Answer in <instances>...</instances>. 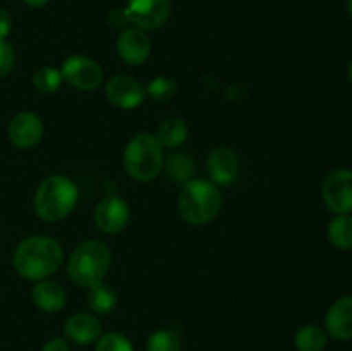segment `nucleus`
Segmentation results:
<instances>
[{
	"instance_id": "20e7f679",
	"label": "nucleus",
	"mask_w": 352,
	"mask_h": 351,
	"mask_svg": "<svg viewBox=\"0 0 352 351\" xmlns=\"http://www.w3.org/2000/svg\"><path fill=\"white\" fill-rule=\"evenodd\" d=\"M126 172L140 182H151L162 174L165 167L164 147L157 136L146 131L134 134L124 148Z\"/></svg>"
},
{
	"instance_id": "9d476101",
	"label": "nucleus",
	"mask_w": 352,
	"mask_h": 351,
	"mask_svg": "<svg viewBox=\"0 0 352 351\" xmlns=\"http://www.w3.org/2000/svg\"><path fill=\"white\" fill-rule=\"evenodd\" d=\"M105 96L112 105L122 110H133L143 105L146 98V88L127 74H116L105 86Z\"/></svg>"
},
{
	"instance_id": "f3484780",
	"label": "nucleus",
	"mask_w": 352,
	"mask_h": 351,
	"mask_svg": "<svg viewBox=\"0 0 352 351\" xmlns=\"http://www.w3.org/2000/svg\"><path fill=\"white\" fill-rule=\"evenodd\" d=\"M157 140L165 148H177L188 141L189 127L181 117H167L157 129Z\"/></svg>"
},
{
	"instance_id": "dca6fc26",
	"label": "nucleus",
	"mask_w": 352,
	"mask_h": 351,
	"mask_svg": "<svg viewBox=\"0 0 352 351\" xmlns=\"http://www.w3.org/2000/svg\"><path fill=\"white\" fill-rule=\"evenodd\" d=\"M31 299H33L34 306L40 308L41 312L47 313H57L67 303V292L62 288L58 282L50 281V279H43L38 281L31 289Z\"/></svg>"
},
{
	"instance_id": "b1692460",
	"label": "nucleus",
	"mask_w": 352,
	"mask_h": 351,
	"mask_svg": "<svg viewBox=\"0 0 352 351\" xmlns=\"http://www.w3.org/2000/svg\"><path fill=\"white\" fill-rule=\"evenodd\" d=\"M146 351H182L181 339L172 329L155 330L146 341Z\"/></svg>"
},
{
	"instance_id": "7ed1b4c3",
	"label": "nucleus",
	"mask_w": 352,
	"mask_h": 351,
	"mask_svg": "<svg viewBox=\"0 0 352 351\" xmlns=\"http://www.w3.org/2000/svg\"><path fill=\"white\" fill-rule=\"evenodd\" d=\"M179 213L191 226L212 222L222 209V193L210 179H189L179 195Z\"/></svg>"
},
{
	"instance_id": "7c9ffc66",
	"label": "nucleus",
	"mask_w": 352,
	"mask_h": 351,
	"mask_svg": "<svg viewBox=\"0 0 352 351\" xmlns=\"http://www.w3.org/2000/svg\"><path fill=\"white\" fill-rule=\"evenodd\" d=\"M346 9H347V14L352 17V0H347L346 2Z\"/></svg>"
},
{
	"instance_id": "39448f33",
	"label": "nucleus",
	"mask_w": 352,
	"mask_h": 351,
	"mask_svg": "<svg viewBox=\"0 0 352 351\" xmlns=\"http://www.w3.org/2000/svg\"><path fill=\"white\" fill-rule=\"evenodd\" d=\"M112 265V251L103 241L86 240L74 248L67 262V274L82 288L103 282Z\"/></svg>"
},
{
	"instance_id": "f257e3e1",
	"label": "nucleus",
	"mask_w": 352,
	"mask_h": 351,
	"mask_svg": "<svg viewBox=\"0 0 352 351\" xmlns=\"http://www.w3.org/2000/svg\"><path fill=\"white\" fill-rule=\"evenodd\" d=\"M64 251L60 243L50 236H30L17 244L12 264L26 281H43L60 268Z\"/></svg>"
},
{
	"instance_id": "4be33fe9",
	"label": "nucleus",
	"mask_w": 352,
	"mask_h": 351,
	"mask_svg": "<svg viewBox=\"0 0 352 351\" xmlns=\"http://www.w3.org/2000/svg\"><path fill=\"white\" fill-rule=\"evenodd\" d=\"M62 74L58 69L50 67V65H45L40 67L33 74V86L38 93L41 95H52V93L57 92L62 85Z\"/></svg>"
},
{
	"instance_id": "393cba45",
	"label": "nucleus",
	"mask_w": 352,
	"mask_h": 351,
	"mask_svg": "<svg viewBox=\"0 0 352 351\" xmlns=\"http://www.w3.org/2000/svg\"><path fill=\"white\" fill-rule=\"evenodd\" d=\"M95 351H134V348L124 334L107 332L98 337Z\"/></svg>"
},
{
	"instance_id": "9b49d317",
	"label": "nucleus",
	"mask_w": 352,
	"mask_h": 351,
	"mask_svg": "<svg viewBox=\"0 0 352 351\" xmlns=\"http://www.w3.org/2000/svg\"><path fill=\"white\" fill-rule=\"evenodd\" d=\"M43 133L45 127L41 117L30 110L16 114L10 119L9 129H7L10 143L21 150H30V148L36 147L43 138Z\"/></svg>"
},
{
	"instance_id": "5701e85b",
	"label": "nucleus",
	"mask_w": 352,
	"mask_h": 351,
	"mask_svg": "<svg viewBox=\"0 0 352 351\" xmlns=\"http://www.w3.org/2000/svg\"><path fill=\"white\" fill-rule=\"evenodd\" d=\"M175 95H177V85L168 76H157L146 86V96L153 98L155 102H170Z\"/></svg>"
},
{
	"instance_id": "423d86ee",
	"label": "nucleus",
	"mask_w": 352,
	"mask_h": 351,
	"mask_svg": "<svg viewBox=\"0 0 352 351\" xmlns=\"http://www.w3.org/2000/svg\"><path fill=\"white\" fill-rule=\"evenodd\" d=\"M62 79L82 92L96 89L103 83V69L93 58L86 55H71L60 67Z\"/></svg>"
},
{
	"instance_id": "412c9836",
	"label": "nucleus",
	"mask_w": 352,
	"mask_h": 351,
	"mask_svg": "<svg viewBox=\"0 0 352 351\" xmlns=\"http://www.w3.org/2000/svg\"><path fill=\"white\" fill-rule=\"evenodd\" d=\"M165 164H167L168 178L175 182H188L189 179H192V176L196 172V164L192 160V157L181 153V151L172 153Z\"/></svg>"
},
{
	"instance_id": "a878e982",
	"label": "nucleus",
	"mask_w": 352,
	"mask_h": 351,
	"mask_svg": "<svg viewBox=\"0 0 352 351\" xmlns=\"http://www.w3.org/2000/svg\"><path fill=\"white\" fill-rule=\"evenodd\" d=\"M16 64V52L7 40H0V79L6 78Z\"/></svg>"
},
{
	"instance_id": "c85d7f7f",
	"label": "nucleus",
	"mask_w": 352,
	"mask_h": 351,
	"mask_svg": "<svg viewBox=\"0 0 352 351\" xmlns=\"http://www.w3.org/2000/svg\"><path fill=\"white\" fill-rule=\"evenodd\" d=\"M109 23L112 24L113 28H122V26H126L127 23H129V17H127L126 10L117 9V10H113V12L109 16Z\"/></svg>"
},
{
	"instance_id": "aec40b11",
	"label": "nucleus",
	"mask_w": 352,
	"mask_h": 351,
	"mask_svg": "<svg viewBox=\"0 0 352 351\" xmlns=\"http://www.w3.org/2000/svg\"><path fill=\"white\" fill-rule=\"evenodd\" d=\"M294 346L298 351H322L327 346V332L315 323H306L296 330Z\"/></svg>"
},
{
	"instance_id": "2eb2a0df",
	"label": "nucleus",
	"mask_w": 352,
	"mask_h": 351,
	"mask_svg": "<svg viewBox=\"0 0 352 351\" xmlns=\"http://www.w3.org/2000/svg\"><path fill=\"white\" fill-rule=\"evenodd\" d=\"M327 332L337 341L352 339V296H342L330 306L325 315Z\"/></svg>"
},
{
	"instance_id": "0eeeda50",
	"label": "nucleus",
	"mask_w": 352,
	"mask_h": 351,
	"mask_svg": "<svg viewBox=\"0 0 352 351\" xmlns=\"http://www.w3.org/2000/svg\"><path fill=\"white\" fill-rule=\"evenodd\" d=\"M322 198L333 213L352 212V171L337 169L330 172L322 184Z\"/></svg>"
},
{
	"instance_id": "2f4dec72",
	"label": "nucleus",
	"mask_w": 352,
	"mask_h": 351,
	"mask_svg": "<svg viewBox=\"0 0 352 351\" xmlns=\"http://www.w3.org/2000/svg\"><path fill=\"white\" fill-rule=\"evenodd\" d=\"M349 81H351V85H352V62L349 64Z\"/></svg>"
},
{
	"instance_id": "cd10ccee",
	"label": "nucleus",
	"mask_w": 352,
	"mask_h": 351,
	"mask_svg": "<svg viewBox=\"0 0 352 351\" xmlns=\"http://www.w3.org/2000/svg\"><path fill=\"white\" fill-rule=\"evenodd\" d=\"M41 351H71L67 341L62 339V337H54V339L47 341L45 346L41 348Z\"/></svg>"
},
{
	"instance_id": "f03ea898",
	"label": "nucleus",
	"mask_w": 352,
	"mask_h": 351,
	"mask_svg": "<svg viewBox=\"0 0 352 351\" xmlns=\"http://www.w3.org/2000/svg\"><path fill=\"white\" fill-rule=\"evenodd\" d=\"M78 198V186L71 178L62 174L48 176L40 182L34 193V213L43 222L57 224L76 209Z\"/></svg>"
},
{
	"instance_id": "f8f14e48",
	"label": "nucleus",
	"mask_w": 352,
	"mask_h": 351,
	"mask_svg": "<svg viewBox=\"0 0 352 351\" xmlns=\"http://www.w3.org/2000/svg\"><path fill=\"white\" fill-rule=\"evenodd\" d=\"M210 181L217 186H229L237 179L241 171L239 155L229 147H217L206 158Z\"/></svg>"
},
{
	"instance_id": "a211bd4d",
	"label": "nucleus",
	"mask_w": 352,
	"mask_h": 351,
	"mask_svg": "<svg viewBox=\"0 0 352 351\" xmlns=\"http://www.w3.org/2000/svg\"><path fill=\"white\" fill-rule=\"evenodd\" d=\"M86 303H88L89 312L95 315H109L117 308V292L110 288L105 282H98V284L88 288V296H86Z\"/></svg>"
},
{
	"instance_id": "1a4fd4ad",
	"label": "nucleus",
	"mask_w": 352,
	"mask_h": 351,
	"mask_svg": "<svg viewBox=\"0 0 352 351\" xmlns=\"http://www.w3.org/2000/svg\"><path fill=\"white\" fill-rule=\"evenodd\" d=\"M170 9V0H129L124 10L129 23L144 31H151L167 23Z\"/></svg>"
},
{
	"instance_id": "6e6552de",
	"label": "nucleus",
	"mask_w": 352,
	"mask_h": 351,
	"mask_svg": "<svg viewBox=\"0 0 352 351\" xmlns=\"http://www.w3.org/2000/svg\"><path fill=\"white\" fill-rule=\"evenodd\" d=\"M131 209L120 196H105L96 203L93 210V222L103 234H119L127 227Z\"/></svg>"
},
{
	"instance_id": "ddd939ff",
	"label": "nucleus",
	"mask_w": 352,
	"mask_h": 351,
	"mask_svg": "<svg viewBox=\"0 0 352 351\" xmlns=\"http://www.w3.org/2000/svg\"><path fill=\"white\" fill-rule=\"evenodd\" d=\"M117 54L126 64L141 65L151 54V41L141 28H126L117 38Z\"/></svg>"
},
{
	"instance_id": "6ab92c4d",
	"label": "nucleus",
	"mask_w": 352,
	"mask_h": 351,
	"mask_svg": "<svg viewBox=\"0 0 352 351\" xmlns=\"http://www.w3.org/2000/svg\"><path fill=\"white\" fill-rule=\"evenodd\" d=\"M327 236L330 244L337 250H352V215L351 213H336L327 227Z\"/></svg>"
},
{
	"instance_id": "c756f323",
	"label": "nucleus",
	"mask_w": 352,
	"mask_h": 351,
	"mask_svg": "<svg viewBox=\"0 0 352 351\" xmlns=\"http://www.w3.org/2000/svg\"><path fill=\"white\" fill-rule=\"evenodd\" d=\"M23 2L26 3V6L33 7V9H41V7L47 6V3L50 2V0H23Z\"/></svg>"
},
{
	"instance_id": "4468645a",
	"label": "nucleus",
	"mask_w": 352,
	"mask_h": 351,
	"mask_svg": "<svg viewBox=\"0 0 352 351\" xmlns=\"http://www.w3.org/2000/svg\"><path fill=\"white\" fill-rule=\"evenodd\" d=\"M64 334L76 344H91L102 336V323L91 312L72 313L65 320Z\"/></svg>"
},
{
	"instance_id": "bb28decb",
	"label": "nucleus",
	"mask_w": 352,
	"mask_h": 351,
	"mask_svg": "<svg viewBox=\"0 0 352 351\" xmlns=\"http://www.w3.org/2000/svg\"><path fill=\"white\" fill-rule=\"evenodd\" d=\"M12 31V16L7 9L0 7V40H6Z\"/></svg>"
}]
</instances>
